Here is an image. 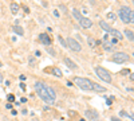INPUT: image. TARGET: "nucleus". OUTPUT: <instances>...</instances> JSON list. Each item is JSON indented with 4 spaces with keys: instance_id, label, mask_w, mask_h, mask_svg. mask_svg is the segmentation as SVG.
Masks as SVG:
<instances>
[{
    "instance_id": "5",
    "label": "nucleus",
    "mask_w": 134,
    "mask_h": 121,
    "mask_svg": "<svg viewBox=\"0 0 134 121\" xmlns=\"http://www.w3.org/2000/svg\"><path fill=\"white\" fill-rule=\"evenodd\" d=\"M111 60L114 63H125L127 60H130V55H127L126 53H114Z\"/></svg>"
},
{
    "instance_id": "4",
    "label": "nucleus",
    "mask_w": 134,
    "mask_h": 121,
    "mask_svg": "<svg viewBox=\"0 0 134 121\" xmlns=\"http://www.w3.org/2000/svg\"><path fill=\"white\" fill-rule=\"evenodd\" d=\"M95 73L97 76L99 77L103 82L106 83H111V76H110V73L106 70V69L101 67V66H95Z\"/></svg>"
},
{
    "instance_id": "8",
    "label": "nucleus",
    "mask_w": 134,
    "mask_h": 121,
    "mask_svg": "<svg viewBox=\"0 0 134 121\" xmlns=\"http://www.w3.org/2000/svg\"><path fill=\"white\" fill-rule=\"evenodd\" d=\"M86 117L89 120H97L98 119V112L94 110V109H87L86 110Z\"/></svg>"
},
{
    "instance_id": "36",
    "label": "nucleus",
    "mask_w": 134,
    "mask_h": 121,
    "mask_svg": "<svg viewBox=\"0 0 134 121\" xmlns=\"http://www.w3.org/2000/svg\"><path fill=\"white\" fill-rule=\"evenodd\" d=\"M20 102H23V104H24V102H27V98H25V97H23V98L20 100Z\"/></svg>"
},
{
    "instance_id": "23",
    "label": "nucleus",
    "mask_w": 134,
    "mask_h": 121,
    "mask_svg": "<svg viewBox=\"0 0 134 121\" xmlns=\"http://www.w3.org/2000/svg\"><path fill=\"white\" fill-rule=\"evenodd\" d=\"M119 116H121V117H130V119L133 120V116H129V113H127V112H125V110L119 112Z\"/></svg>"
},
{
    "instance_id": "21",
    "label": "nucleus",
    "mask_w": 134,
    "mask_h": 121,
    "mask_svg": "<svg viewBox=\"0 0 134 121\" xmlns=\"http://www.w3.org/2000/svg\"><path fill=\"white\" fill-rule=\"evenodd\" d=\"M47 53L50 54V55H54V57H56V51H55V48L50 47V46H48V47H47Z\"/></svg>"
},
{
    "instance_id": "32",
    "label": "nucleus",
    "mask_w": 134,
    "mask_h": 121,
    "mask_svg": "<svg viewBox=\"0 0 134 121\" xmlns=\"http://www.w3.org/2000/svg\"><path fill=\"white\" fill-rule=\"evenodd\" d=\"M61 10H62V11H64V12H67V8L64 7V5H61Z\"/></svg>"
},
{
    "instance_id": "13",
    "label": "nucleus",
    "mask_w": 134,
    "mask_h": 121,
    "mask_svg": "<svg viewBox=\"0 0 134 121\" xmlns=\"http://www.w3.org/2000/svg\"><path fill=\"white\" fill-rule=\"evenodd\" d=\"M123 32H125V36L129 39V42H133V40H134V32H133V30H129V28H126Z\"/></svg>"
},
{
    "instance_id": "18",
    "label": "nucleus",
    "mask_w": 134,
    "mask_h": 121,
    "mask_svg": "<svg viewBox=\"0 0 134 121\" xmlns=\"http://www.w3.org/2000/svg\"><path fill=\"white\" fill-rule=\"evenodd\" d=\"M52 73H54V76H55V77H59V78L63 76V73H62V70L59 67H52Z\"/></svg>"
},
{
    "instance_id": "31",
    "label": "nucleus",
    "mask_w": 134,
    "mask_h": 121,
    "mask_svg": "<svg viewBox=\"0 0 134 121\" xmlns=\"http://www.w3.org/2000/svg\"><path fill=\"white\" fill-rule=\"evenodd\" d=\"M54 16H56V18H59V12L56 10H54Z\"/></svg>"
},
{
    "instance_id": "3",
    "label": "nucleus",
    "mask_w": 134,
    "mask_h": 121,
    "mask_svg": "<svg viewBox=\"0 0 134 121\" xmlns=\"http://www.w3.org/2000/svg\"><path fill=\"white\" fill-rule=\"evenodd\" d=\"M74 83H75L76 86H78L79 89H82V90H86V91H90L93 90V83L90 79L87 78H82V77H75L74 78Z\"/></svg>"
},
{
    "instance_id": "38",
    "label": "nucleus",
    "mask_w": 134,
    "mask_h": 121,
    "mask_svg": "<svg viewBox=\"0 0 134 121\" xmlns=\"http://www.w3.org/2000/svg\"><path fill=\"white\" fill-rule=\"evenodd\" d=\"M79 121H86V120H85V119H81V120H79Z\"/></svg>"
},
{
    "instance_id": "6",
    "label": "nucleus",
    "mask_w": 134,
    "mask_h": 121,
    "mask_svg": "<svg viewBox=\"0 0 134 121\" xmlns=\"http://www.w3.org/2000/svg\"><path fill=\"white\" fill-rule=\"evenodd\" d=\"M66 42H67V47H70L73 51H75V53H79V51H82V46L79 45V42H78L76 39L68 38Z\"/></svg>"
},
{
    "instance_id": "27",
    "label": "nucleus",
    "mask_w": 134,
    "mask_h": 121,
    "mask_svg": "<svg viewBox=\"0 0 134 121\" xmlns=\"http://www.w3.org/2000/svg\"><path fill=\"white\" fill-rule=\"evenodd\" d=\"M8 101H10V102L12 104L13 101H15V96H12V94H10V96H8Z\"/></svg>"
},
{
    "instance_id": "37",
    "label": "nucleus",
    "mask_w": 134,
    "mask_h": 121,
    "mask_svg": "<svg viewBox=\"0 0 134 121\" xmlns=\"http://www.w3.org/2000/svg\"><path fill=\"white\" fill-rule=\"evenodd\" d=\"M1 81H3V76L0 74V82H1Z\"/></svg>"
},
{
    "instance_id": "20",
    "label": "nucleus",
    "mask_w": 134,
    "mask_h": 121,
    "mask_svg": "<svg viewBox=\"0 0 134 121\" xmlns=\"http://www.w3.org/2000/svg\"><path fill=\"white\" fill-rule=\"evenodd\" d=\"M87 40H89V46H90V47H95V46H97V40L94 38H91V36H90V38H87Z\"/></svg>"
},
{
    "instance_id": "7",
    "label": "nucleus",
    "mask_w": 134,
    "mask_h": 121,
    "mask_svg": "<svg viewBox=\"0 0 134 121\" xmlns=\"http://www.w3.org/2000/svg\"><path fill=\"white\" fill-rule=\"evenodd\" d=\"M39 40H40L42 45H46L47 47L51 45V39H50V36H48L47 34H40V35H39Z\"/></svg>"
},
{
    "instance_id": "15",
    "label": "nucleus",
    "mask_w": 134,
    "mask_h": 121,
    "mask_svg": "<svg viewBox=\"0 0 134 121\" xmlns=\"http://www.w3.org/2000/svg\"><path fill=\"white\" fill-rule=\"evenodd\" d=\"M12 31L15 34H18V35H24V31H23V28L20 27V26H12Z\"/></svg>"
},
{
    "instance_id": "25",
    "label": "nucleus",
    "mask_w": 134,
    "mask_h": 121,
    "mask_svg": "<svg viewBox=\"0 0 134 121\" xmlns=\"http://www.w3.org/2000/svg\"><path fill=\"white\" fill-rule=\"evenodd\" d=\"M59 42H61V45L63 46V47H67V42H66L63 38H62V36H59Z\"/></svg>"
},
{
    "instance_id": "2",
    "label": "nucleus",
    "mask_w": 134,
    "mask_h": 121,
    "mask_svg": "<svg viewBox=\"0 0 134 121\" xmlns=\"http://www.w3.org/2000/svg\"><path fill=\"white\" fill-rule=\"evenodd\" d=\"M119 18L123 23L129 24V23L134 22V15H133V10L130 7H122L119 10Z\"/></svg>"
},
{
    "instance_id": "24",
    "label": "nucleus",
    "mask_w": 134,
    "mask_h": 121,
    "mask_svg": "<svg viewBox=\"0 0 134 121\" xmlns=\"http://www.w3.org/2000/svg\"><path fill=\"white\" fill-rule=\"evenodd\" d=\"M103 47L106 48V50H109V51H111V50H113V47L110 46V42H107V43L105 42V43H103Z\"/></svg>"
},
{
    "instance_id": "30",
    "label": "nucleus",
    "mask_w": 134,
    "mask_h": 121,
    "mask_svg": "<svg viewBox=\"0 0 134 121\" xmlns=\"http://www.w3.org/2000/svg\"><path fill=\"white\" fill-rule=\"evenodd\" d=\"M110 43H113V45H117V43H118V39H115V38H113V40Z\"/></svg>"
},
{
    "instance_id": "12",
    "label": "nucleus",
    "mask_w": 134,
    "mask_h": 121,
    "mask_svg": "<svg viewBox=\"0 0 134 121\" xmlns=\"http://www.w3.org/2000/svg\"><path fill=\"white\" fill-rule=\"evenodd\" d=\"M109 32L111 34V35H113V36H114V38H115V39H118V40H122V34L119 32L118 30H115V28H111V30H110Z\"/></svg>"
},
{
    "instance_id": "16",
    "label": "nucleus",
    "mask_w": 134,
    "mask_h": 121,
    "mask_svg": "<svg viewBox=\"0 0 134 121\" xmlns=\"http://www.w3.org/2000/svg\"><path fill=\"white\" fill-rule=\"evenodd\" d=\"M46 88H47V91H48V94H50V97L52 98L54 101H55V98H56V93H55V90H54L51 86H47L46 85Z\"/></svg>"
},
{
    "instance_id": "34",
    "label": "nucleus",
    "mask_w": 134,
    "mask_h": 121,
    "mask_svg": "<svg viewBox=\"0 0 134 121\" xmlns=\"http://www.w3.org/2000/svg\"><path fill=\"white\" fill-rule=\"evenodd\" d=\"M11 113H12V114H13V116H16V114H18V112H16V110H15V109H12V110H11Z\"/></svg>"
},
{
    "instance_id": "26",
    "label": "nucleus",
    "mask_w": 134,
    "mask_h": 121,
    "mask_svg": "<svg viewBox=\"0 0 134 121\" xmlns=\"http://www.w3.org/2000/svg\"><path fill=\"white\" fill-rule=\"evenodd\" d=\"M121 76H127V74H130V70L129 69H123V70H121Z\"/></svg>"
},
{
    "instance_id": "22",
    "label": "nucleus",
    "mask_w": 134,
    "mask_h": 121,
    "mask_svg": "<svg viewBox=\"0 0 134 121\" xmlns=\"http://www.w3.org/2000/svg\"><path fill=\"white\" fill-rule=\"evenodd\" d=\"M107 19L114 22V20H117V15H115V14H113V12H109V14H107Z\"/></svg>"
},
{
    "instance_id": "1",
    "label": "nucleus",
    "mask_w": 134,
    "mask_h": 121,
    "mask_svg": "<svg viewBox=\"0 0 134 121\" xmlns=\"http://www.w3.org/2000/svg\"><path fill=\"white\" fill-rule=\"evenodd\" d=\"M35 90H36V93H38V96L40 97L44 102H47V104H52L54 102V100L50 97V94H48V91H47L46 83H43V82H36L35 83Z\"/></svg>"
},
{
    "instance_id": "14",
    "label": "nucleus",
    "mask_w": 134,
    "mask_h": 121,
    "mask_svg": "<svg viewBox=\"0 0 134 121\" xmlns=\"http://www.w3.org/2000/svg\"><path fill=\"white\" fill-rule=\"evenodd\" d=\"M99 26H101V28L102 30H105V31H107V32H109L110 30H111V27H110V24L107 22H105V20H101V22H99Z\"/></svg>"
},
{
    "instance_id": "35",
    "label": "nucleus",
    "mask_w": 134,
    "mask_h": 121,
    "mask_svg": "<svg viewBox=\"0 0 134 121\" xmlns=\"http://www.w3.org/2000/svg\"><path fill=\"white\" fill-rule=\"evenodd\" d=\"M111 121H121L118 117H111Z\"/></svg>"
},
{
    "instance_id": "28",
    "label": "nucleus",
    "mask_w": 134,
    "mask_h": 121,
    "mask_svg": "<svg viewBox=\"0 0 134 121\" xmlns=\"http://www.w3.org/2000/svg\"><path fill=\"white\" fill-rule=\"evenodd\" d=\"M28 60H30V65H31V66H35V58H32V57H31Z\"/></svg>"
},
{
    "instance_id": "11",
    "label": "nucleus",
    "mask_w": 134,
    "mask_h": 121,
    "mask_svg": "<svg viewBox=\"0 0 134 121\" xmlns=\"http://www.w3.org/2000/svg\"><path fill=\"white\" fill-rule=\"evenodd\" d=\"M93 90L98 91V93H103V91H106V88H105V86H101L99 83H93Z\"/></svg>"
},
{
    "instance_id": "9",
    "label": "nucleus",
    "mask_w": 134,
    "mask_h": 121,
    "mask_svg": "<svg viewBox=\"0 0 134 121\" xmlns=\"http://www.w3.org/2000/svg\"><path fill=\"white\" fill-rule=\"evenodd\" d=\"M79 24H81L83 28H90L91 26H93V22H91L89 18H82L81 20H79Z\"/></svg>"
},
{
    "instance_id": "17",
    "label": "nucleus",
    "mask_w": 134,
    "mask_h": 121,
    "mask_svg": "<svg viewBox=\"0 0 134 121\" xmlns=\"http://www.w3.org/2000/svg\"><path fill=\"white\" fill-rule=\"evenodd\" d=\"M19 10H20L19 4H16V3H11V11H12V14H18Z\"/></svg>"
},
{
    "instance_id": "10",
    "label": "nucleus",
    "mask_w": 134,
    "mask_h": 121,
    "mask_svg": "<svg viewBox=\"0 0 134 121\" xmlns=\"http://www.w3.org/2000/svg\"><path fill=\"white\" fill-rule=\"evenodd\" d=\"M64 65H66L68 69H71V70H76V69H78V66H76L75 63L73 62V59L68 58V57H66V58H64Z\"/></svg>"
},
{
    "instance_id": "33",
    "label": "nucleus",
    "mask_w": 134,
    "mask_h": 121,
    "mask_svg": "<svg viewBox=\"0 0 134 121\" xmlns=\"http://www.w3.org/2000/svg\"><path fill=\"white\" fill-rule=\"evenodd\" d=\"M20 89H22V90H25V85H24V83H20Z\"/></svg>"
},
{
    "instance_id": "19",
    "label": "nucleus",
    "mask_w": 134,
    "mask_h": 121,
    "mask_svg": "<svg viewBox=\"0 0 134 121\" xmlns=\"http://www.w3.org/2000/svg\"><path fill=\"white\" fill-rule=\"evenodd\" d=\"M73 15H74V18L78 20V22H79L82 18H83V16L81 15V12H79V10H74V11H73Z\"/></svg>"
},
{
    "instance_id": "29",
    "label": "nucleus",
    "mask_w": 134,
    "mask_h": 121,
    "mask_svg": "<svg viewBox=\"0 0 134 121\" xmlns=\"http://www.w3.org/2000/svg\"><path fill=\"white\" fill-rule=\"evenodd\" d=\"M5 108H7V109H12V108H13V105H12L11 102H8L7 105H5Z\"/></svg>"
}]
</instances>
